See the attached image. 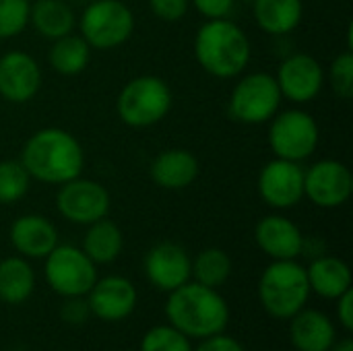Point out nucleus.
<instances>
[{
	"label": "nucleus",
	"mask_w": 353,
	"mask_h": 351,
	"mask_svg": "<svg viewBox=\"0 0 353 351\" xmlns=\"http://www.w3.org/2000/svg\"><path fill=\"white\" fill-rule=\"evenodd\" d=\"M329 351H353V339L352 337H345L339 343H333Z\"/></svg>",
	"instance_id": "nucleus-37"
},
{
	"label": "nucleus",
	"mask_w": 353,
	"mask_h": 351,
	"mask_svg": "<svg viewBox=\"0 0 353 351\" xmlns=\"http://www.w3.org/2000/svg\"><path fill=\"white\" fill-rule=\"evenodd\" d=\"M333 91L341 97V99H352L353 97V54L347 50L343 54H339L333 64H331V72H329Z\"/></svg>",
	"instance_id": "nucleus-31"
},
{
	"label": "nucleus",
	"mask_w": 353,
	"mask_h": 351,
	"mask_svg": "<svg viewBox=\"0 0 353 351\" xmlns=\"http://www.w3.org/2000/svg\"><path fill=\"white\" fill-rule=\"evenodd\" d=\"M199 176V161L190 151L168 149L159 153L151 163V178L157 186L168 190H182L190 186Z\"/></svg>",
	"instance_id": "nucleus-19"
},
{
	"label": "nucleus",
	"mask_w": 353,
	"mask_h": 351,
	"mask_svg": "<svg viewBox=\"0 0 353 351\" xmlns=\"http://www.w3.org/2000/svg\"><path fill=\"white\" fill-rule=\"evenodd\" d=\"M292 343L298 351H329L335 343V327L319 310H300L290 325Z\"/></svg>",
	"instance_id": "nucleus-20"
},
{
	"label": "nucleus",
	"mask_w": 353,
	"mask_h": 351,
	"mask_svg": "<svg viewBox=\"0 0 353 351\" xmlns=\"http://www.w3.org/2000/svg\"><path fill=\"white\" fill-rule=\"evenodd\" d=\"M41 70L33 56L12 50L0 56V95L12 103H25L39 91Z\"/></svg>",
	"instance_id": "nucleus-14"
},
{
	"label": "nucleus",
	"mask_w": 353,
	"mask_h": 351,
	"mask_svg": "<svg viewBox=\"0 0 353 351\" xmlns=\"http://www.w3.org/2000/svg\"><path fill=\"white\" fill-rule=\"evenodd\" d=\"M153 14L165 23H176L184 19L188 10V0H149Z\"/></svg>",
	"instance_id": "nucleus-32"
},
{
	"label": "nucleus",
	"mask_w": 353,
	"mask_h": 351,
	"mask_svg": "<svg viewBox=\"0 0 353 351\" xmlns=\"http://www.w3.org/2000/svg\"><path fill=\"white\" fill-rule=\"evenodd\" d=\"M194 54L209 74L232 79L246 68L250 60V41L234 21L209 19L196 31Z\"/></svg>",
	"instance_id": "nucleus-3"
},
{
	"label": "nucleus",
	"mask_w": 353,
	"mask_h": 351,
	"mask_svg": "<svg viewBox=\"0 0 353 351\" xmlns=\"http://www.w3.org/2000/svg\"><path fill=\"white\" fill-rule=\"evenodd\" d=\"M259 296L271 317L292 319L304 308L310 296L306 269L294 259L271 263L261 277Z\"/></svg>",
	"instance_id": "nucleus-4"
},
{
	"label": "nucleus",
	"mask_w": 353,
	"mask_h": 351,
	"mask_svg": "<svg viewBox=\"0 0 353 351\" xmlns=\"http://www.w3.org/2000/svg\"><path fill=\"white\" fill-rule=\"evenodd\" d=\"M232 273V261L230 257L219 248H207L203 250L194 263H192V275L199 283L207 288H219L228 281Z\"/></svg>",
	"instance_id": "nucleus-27"
},
{
	"label": "nucleus",
	"mask_w": 353,
	"mask_h": 351,
	"mask_svg": "<svg viewBox=\"0 0 353 351\" xmlns=\"http://www.w3.org/2000/svg\"><path fill=\"white\" fill-rule=\"evenodd\" d=\"M89 310L101 321H122L137 306V290L124 277H103L89 290Z\"/></svg>",
	"instance_id": "nucleus-16"
},
{
	"label": "nucleus",
	"mask_w": 353,
	"mask_h": 351,
	"mask_svg": "<svg viewBox=\"0 0 353 351\" xmlns=\"http://www.w3.org/2000/svg\"><path fill=\"white\" fill-rule=\"evenodd\" d=\"M91 58V46L81 35H64L60 39H54V46L50 48V66L66 77L79 74L87 68Z\"/></svg>",
	"instance_id": "nucleus-26"
},
{
	"label": "nucleus",
	"mask_w": 353,
	"mask_h": 351,
	"mask_svg": "<svg viewBox=\"0 0 353 351\" xmlns=\"http://www.w3.org/2000/svg\"><path fill=\"white\" fill-rule=\"evenodd\" d=\"M10 242L23 257L46 259L58 246V232L41 215H23L10 228Z\"/></svg>",
	"instance_id": "nucleus-18"
},
{
	"label": "nucleus",
	"mask_w": 353,
	"mask_h": 351,
	"mask_svg": "<svg viewBox=\"0 0 353 351\" xmlns=\"http://www.w3.org/2000/svg\"><path fill=\"white\" fill-rule=\"evenodd\" d=\"M56 207L64 219L81 225L99 221L110 211V192L95 180L74 178L62 184L56 197Z\"/></svg>",
	"instance_id": "nucleus-10"
},
{
	"label": "nucleus",
	"mask_w": 353,
	"mask_h": 351,
	"mask_svg": "<svg viewBox=\"0 0 353 351\" xmlns=\"http://www.w3.org/2000/svg\"><path fill=\"white\" fill-rule=\"evenodd\" d=\"M353 178L350 168L337 159H323L304 172V197L316 207L335 209L350 201Z\"/></svg>",
	"instance_id": "nucleus-11"
},
{
	"label": "nucleus",
	"mask_w": 353,
	"mask_h": 351,
	"mask_svg": "<svg viewBox=\"0 0 353 351\" xmlns=\"http://www.w3.org/2000/svg\"><path fill=\"white\" fill-rule=\"evenodd\" d=\"M196 351H244V350H242V345H240L236 339H232V337H228V335L217 333V335L205 337V341L196 348Z\"/></svg>",
	"instance_id": "nucleus-35"
},
{
	"label": "nucleus",
	"mask_w": 353,
	"mask_h": 351,
	"mask_svg": "<svg viewBox=\"0 0 353 351\" xmlns=\"http://www.w3.org/2000/svg\"><path fill=\"white\" fill-rule=\"evenodd\" d=\"M35 285V275L25 259H4L0 263V300L6 304L25 302Z\"/></svg>",
	"instance_id": "nucleus-25"
},
{
	"label": "nucleus",
	"mask_w": 353,
	"mask_h": 351,
	"mask_svg": "<svg viewBox=\"0 0 353 351\" xmlns=\"http://www.w3.org/2000/svg\"><path fill=\"white\" fill-rule=\"evenodd\" d=\"M192 4L207 19H225L234 8V0H192Z\"/></svg>",
	"instance_id": "nucleus-34"
},
{
	"label": "nucleus",
	"mask_w": 353,
	"mask_h": 351,
	"mask_svg": "<svg viewBox=\"0 0 353 351\" xmlns=\"http://www.w3.org/2000/svg\"><path fill=\"white\" fill-rule=\"evenodd\" d=\"M165 317L170 325L186 337L205 339L223 333L230 321V308L213 288L186 281L170 292Z\"/></svg>",
	"instance_id": "nucleus-2"
},
{
	"label": "nucleus",
	"mask_w": 353,
	"mask_h": 351,
	"mask_svg": "<svg viewBox=\"0 0 353 351\" xmlns=\"http://www.w3.org/2000/svg\"><path fill=\"white\" fill-rule=\"evenodd\" d=\"M275 79L283 97H288L294 103H306L321 93L325 72L314 56L294 54L288 60H283Z\"/></svg>",
	"instance_id": "nucleus-13"
},
{
	"label": "nucleus",
	"mask_w": 353,
	"mask_h": 351,
	"mask_svg": "<svg viewBox=\"0 0 353 351\" xmlns=\"http://www.w3.org/2000/svg\"><path fill=\"white\" fill-rule=\"evenodd\" d=\"M319 124L302 110H288L273 116L269 128V145L281 159L302 161L310 157L319 147Z\"/></svg>",
	"instance_id": "nucleus-9"
},
{
	"label": "nucleus",
	"mask_w": 353,
	"mask_h": 351,
	"mask_svg": "<svg viewBox=\"0 0 353 351\" xmlns=\"http://www.w3.org/2000/svg\"><path fill=\"white\" fill-rule=\"evenodd\" d=\"M21 163L29 176L39 182L64 184L81 176L85 155L70 132L62 128H43L25 143Z\"/></svg>",
	"instance_id": "nucleus-1"
},
{
	"label": "nucleus",
	"mask_w": 353,
	"mask_h": 351,
	"mask_svg": "<svg viewBox=\"0 0 353 351\" xmlns=\"http://www.w3.org/2000/svg\"><path fill=\"white\" fill-rule=\"evenodd\" d=\"M337 314H339V323L347 329L353 331V292L352 288L341 294L337 298Z\"/></svg>",
	"instance_id": "nucleus-36"
},
{
	"label": "nucleus",
	"mask_w": 353,
	"mask_h": 351,
	"mask_svg": "<svg viewBox=\"0 0 353 351\" xmlns=\"http://www.w3.org/2000/svg\"><path fill=\"white\" fill-rule=\"evenodd\" d=\"M122 244L124 240H122L120 228L114 221L103 217L99 221L89 223V230L83 240V252L93 263L105 265L118 259V254L122 252Z\"/></svg>",
	"instance_id": "nucleus-24"
},
{
	"label": "nucleus",
	"mask_w": 353,
	"mask_h": 351,
	"mask_svg": "<svg viewBox=\"0 0 353 351\" xmlns=\"http://www.w3.org/2000/svg\"><path fill=\"white\" fill-rule=\"evenodd\" d=\"M302 0H254V19L271 35H285L302 21Z\"/></svg>",
	"instance_id": "nucleus-22"
},
{
	"label": "nucleus",
	"mask_w": 353,
	"mask_h": 351,
	"mask_svg": "<svg viewBox=\"0 0 353 351\" xmlns=\"http://www.w3.org/2000/svg\"><path fill=\"white\" fill-rule=\"evenodd\" d=\"M308 283L310 292H316L319 296L327 300H337L341 294H345L352 288V271L350 267L335 257H321L316 259L308 269Z\"/></svg>",
	"instance_id": "nucleus-21"
},
{
	"label": "nucleus",
	"mask_w": 353,
	"mask_h": 351,
	"mask_svg": "<svg viewBox=\"0 0 353 351\" xmlns=\"http://www.w3.org/2000/svg\"><path fill=\"white\" fill-rule=\"evenodd\" d=\"M89 304L87 300H83V296H74V298H68V302L62 306V319L68 323V325H83L89 317Z\"/></svg>",
	"instance_id": "nucleus-33"
},
{
	"label": "nucleus",
	"mask_w": 353,
	"mask_h": 351,
	"mask_svg": "<svg viewBox=\"0 0 353 351\" xmlns=\"http://www.w3.org/2000/svg\"><path fill=\"white\" fill-rule=\"evenodd\" d=\"M29 23L48 39H60L74 29V12L62 0H37L29 8Z\"/></svg>",
	"instance_id": "nucleus-23"
},
{
	"label": "nucleus",
	"mask_w": 353,
	"mask_h": 351,
	"mask_svg": "<svg viewBox=\"0 0 353 351\" xmlns=\"http://www.w3.org/2000/svg\"><path fill=\"white\" fill-rule=\"evenodd\" d=\"M145 273L155 288L174 292L190 279L192 261L180 244L161 242L149 250L145 259Z\"/></svg>",
	"instance_id": "nucleus-15"
},
{
	"label": "nucleus",
	"mask_w": 353,
	"mask_h": 351,
	"mask_svg": "<svg viewBox=\"0 0 353 351\" xmlns=\"http://www.w3.org/2000/svg\"><path fill=\"white\" fill-rule=\"evenodd\" d=\"M281 97L275 77L252 72L234 87L230 95V114L244 124H263L277 114Z\"/></svg>",
	"instance_id": "nucleus-7"
},
{
	"label": "nucleus",
	"mask_w": 353,
	"mask_h": 351,
	"mask_svg": "<svg viewBox=\"0 0 353 351\" xmlns=\"http://www.w3.org/2000/svg\"><path fill=\"white\" fill-rule=\"evenodd\" d=\"M141 351H192L184 333L174 327H153L141 343Z\"/></svg>",
	"instance_id": "nucleus-29"
},
{
	"label": "nucleus",
	"mask_w": 353,
	"mask_h": 351,
	"mask_svg": "<svg viewBox=\"0 0 353 351\" xmlns=\"http://www.w3.org/2000/svg\"><path fill=\"white\" fill-rule=\"evenodd\" d=\"M116 108L124 124L132 128L153 126L168 116L172 108V91L159 77H137L124 85Z\"/></svg>",
	"instance_id": "nucleus-5"
},
{
	"label": "nucleus",
	"mask_w": 353,
	"mask_h": 351,
	"mask_svg": "<svg viewBox=\"0 0 353 351\" xmlns=\"http://www.w3.org/2000/svg\"><path fill=\"white\" fill-rule=\"evenodd\" d=\"M31 176L17 159L0 161V205H10L23 199L29 190Z\"/></svg>",
	"instance_id": "nucleus-28"
},
{
	"label": "nucleus",
	"mask_w": 353,
	"mask_h": 351,
	"mask_svg": "<svg viewBox=\"0 0 353 351\" xmlns=\"http://www.w3.org/2000/svg\"><path fill=\"white\" fill-rule=\"evenodd\" d=\"M29 0H0V39L19 35L29 23Z\"/></svg>",
	"instance_id": "nucleus-30"
},
{
	"label": "nucleus",
	"mask_w": 353,
	"mask_h": 351,
	"mask_svg": "<svg viewBox=\"0 0 353 351\" xmlns=\"http://www.w3.org/2000/svg\"><path fill=\"white\" fill-rule=\"evenodd\" d=\"M46 279L54 292L66 298L87 296L97 281L95 263L74 246H56L46 257Z\"/></svg>",
	"instance_id": "nucleus-8"
},
{
	"label": "nucleus",
	"mask_w": 353,
	"mask_h": 351,
	"mask_svg": "<svg viewBox=\"0 0 353 351\" xmlns=\"http://www.w3.org/2000/svg\"><path fill=\"white\" fill-rule=\"evenodd\" d=\"M134 31V17L120 0H95L81 17V37L99 50L122 46Z\"/></svg>",
	"instance_id": "nucleus-6"
},
{
	"label": "nucleus",
	"mask_w": 353,
	"mask_h": 351,
	"mask_svg": "<svg viewBox=\"0 0 353 351\" xmlns=\"http://www.w3.org/2000/svg\"><path fill=\"white\" fill-rule=\"evenodd\" d=\"M261 199L275 209H290L304 199V170L298 161L273 159L259 176Z\"/></svg>",
	"instance_id": "nucleus-12"
},
{
	"label": "nucleus",
	"mask_w": 353,
	"mask_h": 351,
	"mask_svg": "<svg viewBox=\"0 0 353 351\" xmlns=\"http://www.w3.org/2000/svg\"><path fill=\"white\" fill-rule=\"evenodd\" d=\"M256 244L275 261H292L304 250V236L300 228L281 215L263 217L254 230Z\"/></svg>",
	"instance_id": "nucleus-17"
}]
</instances>
